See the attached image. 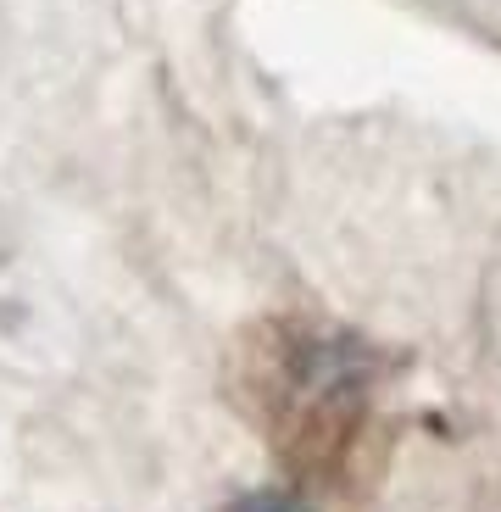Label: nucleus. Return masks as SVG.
I'll return each instance as SVG.
<instances>
[{
	"instance_id": "obj_1",
	"label": "nucleus",
	"mask_w": 501,
	"mask_h": 512,
	"mask_svg": "<svg viewBox=\"0 0 501 512\" xmlns=\"http://www.w3.org/2000/svg\"><path fill=\"white\" fill-rule=\"evenodd\" d=\"M229 512H312V507L296 496H279V490H262V496H240Z\"/></svg>"
}]
</instances>
